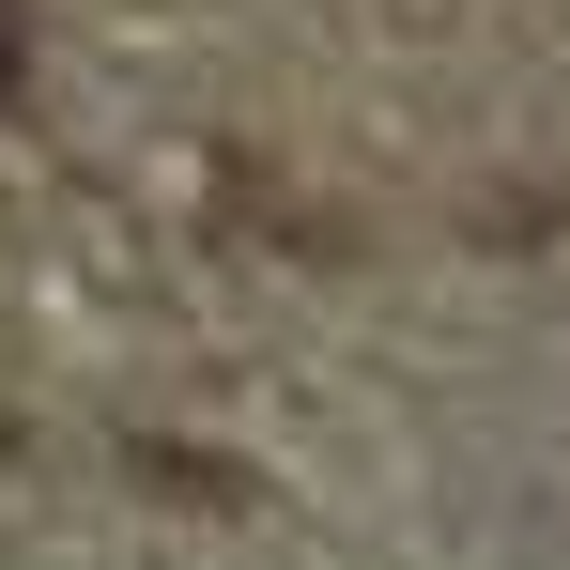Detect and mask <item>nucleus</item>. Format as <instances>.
<instances>
[{
  "instance_id": "f257e3e1",
  "label": "nucleus",
  "mask_w": 570,
  "mask_h": 570,
  "mask_svg": "<svg viewBox=\"0 0 570 570\" xmlns=\"http://www.w3.org/2000/svg\"><path fill=\"white\" fill-rule=\"evenodd\" d=\"M31 94V0H0V108Z\"/></svg>"
}]
</instances>
